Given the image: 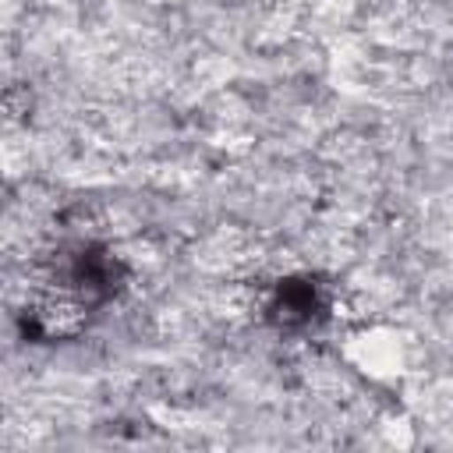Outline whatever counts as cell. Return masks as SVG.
Returning a JSON list of instances; mask_svg holds the SVG:
<instances>
[{"label":"cell","mask_w":453,"mask_h":453,"mask_svg":"<svg viewBox=\"0 0 453 453\" xmlns=\"http://www.w3.org/2000/svg\"><path fill=\"white\" fill-rule=\"evenodd\" d=\"M329 311V294L311 276L280 280L265 297V315L280 329H311Z\"/></svg>","instance_id":"obj_1"}]
</instances>
